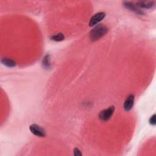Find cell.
I'll use <instances>...</instances> for the list:
<instances>
[{
	"label": "cell",
	"instance_id": "obj_6",
	"mask_svg": "<svg viewBox=\"0 0 156 156\" xmlns=\"http://www.w3.org/2000/svg\"><path fill=\"white\" fill-rule=\"evenodd\" d=\"M134 99L135 96L133 94H130L126 99L124 102V109L126 111L130 110L134 104Z\"/></svg>",
	"mask_w": 156,
	"mask_h": 156
},
{
	"label": "cell",
	"instance_id": "obj_4",
	"mask_svg": "<svg viewBox=\"0 0 156 156\" xmlns=\"http://www.w3.org/2000/svg\"><path fill=\"white\" fill-rule=\"evenodd\" d=\"M105 16V13L104 12H98L94 14L90 19L89 22V26L93 27L98 24L101 21H102Z\"/></svg>",
	"mask_w": 156,
	"mask_h": 156
},
{
	"label": "cell",
	"instance_id": "obj_1",
	"mask_svg": "<svg viewBox=\"0 0 156 156\" xmlns=\"http://www.w3.org/2000/svg\"><path fill=\"white\" fill-rule=\"evenodd\" d=\"M108 27L102 24L96 26L90 32V39L91 41H95L104 37L108 32Z\"/></svg>",
	"mask_w": 156,
	"mask_h": 156
},
{
	"label": "cell",
	"instance_id": "obj_9",
	"mask_svg": "<svg viewBox=\"0 0 156 156\" xmlns=\"http://www.w3.org/2000/svg\"><path fill=\"white\" fill-rule=\"evenodd\" d=\"M43 67L45 69H49L51 67V61H50V55H46L43 57L42 60Z\"/></svg>",
	"mask_w": 156,
	"mask_h": 156
},
{
	"label": "cell",
	"instance_id": "obj_11",
	"mask_svg": "<svg viewBox=\"0 0 156 156\" xmlns=\"http://www.w3.org/2000/svg\"><path fill=\"white\" fill-rule=\"evenodd\" d=\"M149 122L150 123V124L152 125V126H155L156 124V115L155 114H154L152 116H151Z\"/></svg>",
	"mask_w": 156,
	"mask_h": 156
},
{
	"label": "cell",
	"instance_id": "obj_2",
	"mask_svg": "<svg viewBox=\"0 0 156 156\" xmlns=\"http://www.w3.org/2000/svg\"><path fill=\"white\" fill-rule=\"evenodd\" d=\"M114 112H115V107L113 105L110 106L109 107L100 112L98 115L99 118L103 121H108L113 115Z\"/></svg>",
	"mask_w": 156,
	"mask_h": 156
},
{
	"label": "cell",
	"instance_id": "obj_3",
	"mask_svg": "<svg viewBox=\"0 0 156 156\" xmlns=\"http://www.w3.org/2000/svg\"><path fill=\"white\" fill-rule=\"evenodd\" d=\"M30 132L35 135L39 137H44L46 135V132L43 128L36 124H32L30 126Z\"/></svg>",
	"mask_w": 156,
	"mask_h": 156
},
{
	"label": "cell",
	"instance_id": "obj_8",
	"mask_svg": "<svg viewBox=\"0 0 156 156\" xmlns=\"http://www.w3.org/2000/svg\"><path fill=\"white\" fill-rule=\"evenodd\" d=\"M1 62L3 65H5L7 67L9 68H13L14 66H15L16 65V63L15 62H14L13 60L8 58H3L1 59Z\"/></svg>",
	"mask_w": 156,
	"mask_h": 156
},
{
	"label": "cell",
	"instance_id": "obj_12",
	"mask_svg": "<svg viewBox=\"0 0 156 156\" xmlns=\"http://www.w3.org/2000/svg\"><path fill=\"white\" fill-rule=\"evenodd\" d=\"M74 155L75 156H82V154L81 153L80 151L78 148L76 147L74 149Z\"/></svg>",
	"mask_w": 156,
	"mask_h": 156
},
{
	"label": "cell",
	"instance_id": "obj_10",
	"mask_svg": "<svg viewBox=\"0 0 156 156\" xmlns=\"http://www.w3.org/2000/svg\"><path fill=\"white\" fill-rule=\"evenodd\" d=\"M51 40L55 41H60L65 39V36L62 33H57L50 37Z\"/></svg>",
	"mask_w": 156,
	"mask_h": 156
},
{
	"label": "cell",
	"instance_id": "obj_5",
	"mask_svg": "<svg viewBox=\"0 0 156 156\" xmlns=\"http://www.w3.org/2000/svg\"><path fill=\"white\" fill-rule=\"evenodd\" d=\"M123 5L126 9L130 10V11H132L133 12L135 13L136 14H138V15H143V11L141 10H140V9L139 7H138L137 5L135 4H133V2H131L130 1H124Z\"/></svg>",
	"mask_w": 156,
	"mask_h": 156
},
{
	"label": "cell",
	"instance_id": "obj_7",
	"mask_svg": "<svg viewBox=\"0 0 156 156\" xmlns=\"http://www.w3.org/2000/svg\"><path fill=\"white\" fill-rule=\"evenodd\" d=\"M136 5L139 8L143 9H152L155 5L154 1H138L136 2Z\"/></svg>",
	"mask_w": 156,
	"mask_h": 156
}]
</instances>
